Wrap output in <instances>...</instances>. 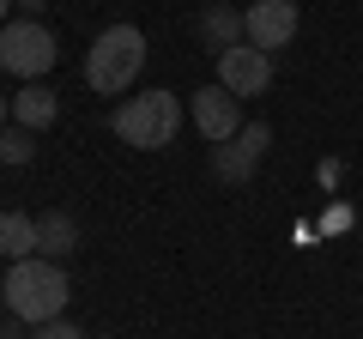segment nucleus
<instances>
[{
	"label": "nucleus",
	"instance_id": "5",
	"mask_svg": "<svg viewBox=\"0 0 363 339\" xmlns=\"http://www.w3.org/2000/svg\"><path fill=\"white\" fill-rule=\"evenodd\" d=\"M188 116H194L200 140L206 145H224L242 133V104H236L224 85H200V91H188Z\"/></svg>",
	"mask_w": 363,
	"mask_h": 339
},
{
	"label": "nucleus",
	"instance_id": "1",
	"mask_svg": "<svg viewBox=\"0 0 363 339\" xmlns=\"http://www.w3.org/2000/svg\"><path fill=\"white\" fill-rule=\"evenodd\" d=\"M0 297H6V315H13V321L49 327V321H61V309H67V297H73V285H67L61 261L30 255V261H13V267H6Z\"/></svg>",
	"mask_w": 363,
	"mask_h": 339
},
{
	"label": "nucleus",
	"instance_id": "11",
	"mask_svg": "<svg viewBox=\"0 0 363 339\" xmlns=\"http://www.w3.org/2000/svg\"><path fill=\"white\" fill-rule=\"evenodd\" d=\"M0 255H6V267L37 255V218L30 212H0Z\"/></svg>",
	"mask_w": 363,
	"mask_h": 339
},
{
	"label": "nucleus",
	"instance_id": "14",
	"mask_svg": "<svg viewBox=\"0 0 363 339\" xmlns=\"http://www.w3.org/2000/svg\"><path fill=\"white\" fill-rule=\"evenodd\" d=\"M236 140H242L255 157H267V145H272V128H267V121H242V133H236Z\"/></svg>",
	"mask_w": 363,
	"mask_h": 339
},
{
	"label": "nucleus",
	"instance_id": "10",
	"mask_svg": "<svg viewBox=\"0 0 363 339\" xmlns=\"http://www.w3.org/2000/svg\"><path fill=\"white\" fill-rule=\"evenodd\" d=\"M200 43H206V49H242L248 43V25H242V13H236V6H206V13H200Z\"/></svg>",
	"mask_w": 363,
	"mask_h": 339
},
{
	"label": "nucleus",
	"instance_id": "8",
	"mask_svg": "<svg viewBox=\"0 0 363 339\" xmlns=\"http://www.w3.org/2000/svg\"><path fill=\"white\" fill-rule=\"evenodd\" d=\"M55 116H61V97H55L43 79H37V85H18V91H13V121H18V128L43 133Z\"/></svg>",
	"mask_w": 363,
	"mask_h": 339
},
{
	"label": "nucleus",
	"instance_id": "17",
	"mask_svg": "<svg viewBox=\"0 0 363 339\" xmlns=\"http://www.w3.org/2000/svg\"><path fill=\"white\" fill-rule=\"evenodd\" d=\"M18 6H25V18H37L43 6H49V0H18Z\"/></svg>",
	"mask_w": 363,
	"mask_h": 339
},
{
	"label": "nucleus",
	"instance_id": "2",
	"mask_svg": "<svg viewBox=\"0 0 363 339\" xmlns=\"http://www.w3.org/2000/svg\"><path fill=\"white\" fill-rule=\"evenodd\" d=\"M145 73V30L140 25H109L85 49V85L97 97H121Z\"/></svg>",
	"mask_w": 363,
	"mask_h": 339
},
{
	"label": "nucleus",
	"instance_id": "15",
	"mask_svg": "<svg viewBox=\"0 0 363 339\" xmlns=\"http://www.w3.org/2000/svg\"><path fill=\"white\" fill-rule=\"evenodd\" d=\"M321 230H327V236L351 230V206H327V212H321Z\"/></svg>",
	"mask_w": 363,
	"mask_h": 339
},
{
	"label": "nucleus",
	"instance_id": "12",
	"mask_svg": "<svg viewBox=\"0 0 363 339\" xmlns=\"http://www.w3.org/2000/svg\"><path fill=\"white\" fill-rule=\"evenodd\" d=\"M255 164H260V157L255 152H248V145L242 140H224V145H212V170H218V182H248V176H255Z\"/></svg>",
	"mask_w": 363,
	"mask_h": 339
},
{
	"label": "nucleus",
	"instance_id": "3",
	"mask_svg": "<svg viewBox=\"0 0 363 339\" xmlns=\"http://www.w3.org/2000/svg\"><path fill=\"white\" fill-rule=\"evenodd\" d=\"M109 128H116L121 145H133V152H164L169 140H176L182 128V97L176 91H140L128 97V104H116V116H109Z\"/></svg>",
	"mask_w": 363,
	"mask_h": 339
},
{
	"label": "nucleus",
	"instance_id": "13",
	"mask_svg": "<svg viewBox=\"0 0 363 339\" xmlns=\"http://www.w3.org/2000/svg\"><path fill=\"white\" fill-rule=\"evenodd\" d=\"M30 157H37V133L30 128H0V164H30Z\"/></svg>",
	"mask_w": 363,
	"mask_h": 339
},
{
	"label": "nucleus",
	"instance_id": "4",
	"mask_svg": "<svg viewBox=\"0 0 363 339\" xmlns=\"http://www.w3.org/2000/svg\"><path fill=\"white\" fill-rule=\"evenodd\" d=\"M55 61H61V43H55V30L43 25V18H6V25H0V67L13 79L37 85Z\"/></svg>",
	"mask_w": 363,
	"mask_h": 339
},
{
	"label": "nucleus",
	"instance_id": "16",
	"mask_svg": "<svg viewBox=\"0 0 363 339\" xmlns=\"http://www.w3.org/2000/svg\"><path fill=\"white\" fill-rule=\"evenodd\" d=\"M30 339H85V327H73V321H49V327H37Z\"/></svg>",
	"mask_w": 363,
	"mask_h": 339
},
{
	"label": "nucleus",
	"instance_id": "7",
	"mask_svg": "<svg viewBox=\"0 0 363 339\" xmlns=\"http://www.w3.org/2000/svg\"><path fill=\"white\" fill-rule=\"evenodd\" d=\"M242 25H248V43L255 49H285L291 37H297V0H255V6H242Z\"/></svg>",
	"mask_w": 363,
	"mask_h": 339
},
{
	"label": "nucleus",
	"instance_id": "9",
	"mask_svg": "<svg viewBox=\"0 0 363 339\" xmlns=\"http://www.w3.org/2000/svg\"><path fill=\"white\" fill-rule=\"evenodd\" d=\"M79 248V218L73 212H43L37 218V255L43 261H67Z\"/></svg>",
	"mask_w": 363,
	"mask_h": 339
},
{
	"label": "nucleus",
	"instance_id": "6",
	"mask_svg": "<svg viewBox=\"0 0 363 339\" xmlns=\"http://www.w3.org/2000/svg\"><path fill=\"white\" fill-rule=\"evenodd\" d=\"M218 85L242 104V97H260L272 85V55L255 49V43H242V49H224L218 55Z\"/></svg>",
	"mask_w": 363,
	"mask_h": 339
},
{
	"label": "nucleus",
	"instance_id": "19",
	"mask_svg": "<svg viewBox=\"0 0 363 339\" xmlns=\"http://www.w3.org/2000/svg\"><path fill=\"white\" fill-rule=\"evenodd\" d=\"M13 6H18V0H0V25H6V18H13Z\"/></svg>",
	"mask_w": 363,
	"mask_h": 339
},
{
	"label": "nucleus",
	"instance_id": "18",
	"mask_svg": "<svg viewBox=\"0 0 363 339\" xmlns=\"http://www.w3.org/2000/svg\"><path fill=\"white\" fill-rule=\"evenodd\" d=\"M6 116H13V97H6V91H0V128H6Z\"/></svg>",
	"mask_w": 363,
	"mask_h": 339
}]
</instances>
